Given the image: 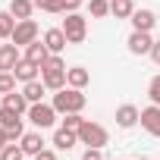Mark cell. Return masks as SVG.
<instances>
[{"label": "cell", "mask_w": 160, "mask_h": 160, "mask_svg": "<svg viewBox=\"0 0 160 160\" xmlns=\"http://www.w3.org/2000/svg\"><path fill=\"white\" fill-rule=\"evenodd\" d=\"M53 110L60 113V116H66V113H82L85 110V104H88V98L82 94V88H60V91H53Z\"/></svg>", "instance_id": "6da1fadb"}, {"label": "cell", "mask_w": 160, "mask_h": 160, "mask_svg": "<svg viewBox=\"0 0 160 160\" xmlns=\"http://www.w3.org/2000/svg\"><path fill=\"white\" fill-rule=\"evenodd\" d=\"M41 82L47 85V91L66 88V63H63L60 53H50V57L41 63Z\"/></svg>", "instance_id": "7a4b0ae2"}, {"label": "cell", "mask_w": 160, "mask_h": 160, "mask_svg": "<svg viewBox=\"0 0 160 160\" xmlns=\"http://www.w3.org/2000/svg\"><path fill=\"white\" fill-rule=\"evenodd\" d=\"M63 32H66V41L69 44H82L85 38H88V19L82 16V13H66V19H63V25H60Z\"/></svg>", "instance_id": "3957f363"}, {"label": "cell", "mask_w": 160, "mask_h": 160, "mask_svg": "<svg viewBox=\"0 0 160 160\" xmlns=\"http://www.w3.org/2000/svg\"><path fill=\"white\" fill-rule=\"evenodd\" d=\"M78 144H85V148H104V144H110V132L101 122L85 119V126L78 129Z\"/></svg>", "instance_id": "277c9868"}, {"label": "cell", "mask_w": 160, "mask_h": 160, "mask_svg": "<svg viewBox=\"0 0 160 160\" xmlns=\"http://www.w3.org/2000/svg\"><path fill=\"white\" fill-rule=\"evenodd\" d=\"M25 116H28V122H32L35 129H50V126L57 122V116H60V113L53 110V104L38 101V104H32V107H28V113H25Z\"/></svg>", "instance_id": "5b68a950"}, {"label": "cell", "mask_w": 160, "mask_h": 160, "mask_svg": "<svg viewBox=\"0 0 160 160\" xmlns=\"http://www.w3.org/2000/svg\"><path fill=\"white\" fill-rule=\"evenodd\" d=\"M38 35H41V28H38L35 19H19L16 28H13V35H10V41L16 47H28L32 41H38Z\"/></svg>", "instance_id": "8992f818"}, {"label": "cell", "mask_w": 160, "mask_h": 160, "mask_svg": "<svg viewBox=\"0 0 160 160\" xmlns=\"http://www.w3.org/2000/svg\"><path fill=\"white\" fill-rule=\"evenodd\" d=\"M0 126L7 129L10 141H19V138L25 135V126H22V113H16V110H10V107H0Z\"/></svg>", "instance_id": "52a82bcc"}, {"label": "cell", "mask_w": 160, "mask_h": 160, "mask_svg": "<svg viewBox=\"0 0 160 160\" xmlns=\"http://www.w3.org/2000/svg\"><path fill=\"white\" fill-rule=\"evenodd\" d=\"M126 47H129V53H135V57H144V53H151V47H154V38H151V32H135V28H132V35H129Z\"/></svg>", "instance_id": "ba28073f"}, {"label": "cell", "mask_w": 160, "mask_h": 160, "mask_svg": "<svg viewBox=\"0 0 160 160\" xmlns=\"http://www.w3.org/2000/svg\"><path fill=\"white\" fill-rule=\"evenodd\" d=\"M13 75H16V82H22V85H25V82H35V78H41V66L22 57V60L16 63V69H13Z\"/></svg>", "instance_id": "9c48e42d"}, {"label": "cell", "mask_w": 160, "mask_h": 160, "mask_svg": "<svg viewBox=\"0 0 160 160\" xmlns=\"http://www.w3.org/2000/svg\"><path fill=\"white\" fill-rule=\"evenodd\" d=\"M138 119H141V110H138L135 104L116 107V126H119V129H132V126H138Z\"/></svg>", "instance_id": "30bf717a"}, {"label": "cell", "mask_w": 160, "mask_h": 160, "mask_svg": "<svg viewBox=\"0 0 160 160\" xmlns=\"http://www.w3.org/2000/svg\"><path fill=\"white\" fill-rule=\"evenodd\" d=\"M19 60H22V53H19V47L13 41L10 44H0V72H13Z\"/></svg>", "instance_id": "8fae6325"}, {"label": "cell", "mask_w": 160, "mask_h": 160, "mask_svg": "<svg viewBox=\"0 0 160 160\" xmlns=\"http://www.w3.org/2000/svg\"><path fill=\"white\" fill-rule=\"evenodd\" d=\"M138 122H141V129H144V132H151V135L157 138V132H160V107H157V104L144 107V110H141V119H138Z\"/></svg>", "instance_id": "7c38bea8"}, {"label": "cell", "mask_w": 160, "mask_h": 160, "mask_svg": "<svg viewBox=\"0 0 160 160\" xmlns=\"http://www.w3.org/2000/svg\"><path fill=\"white\" fill-rule=\"evenodd\" d=\"M19 144H22L25 157H35V154H41V151H44V138H41V129H35V132H25V135L19 138Z\"/></svg>", "instance_id": "4fadbf2b"}, {"label": "cell", "mask_w": 160, "mask_h": 160, "mask_svg": "<svg viewBox=\"0 0 160 160\" xmlns=\"http://www.w3.org/2000/svg\"><path fill=\"white\" fill-rule=\"evenodd\" d=\"M129 22H132L135 32H151V28L157 25V16H154V10H135Z\"/></svg>", "instance_id": "5bb4252c"}, {"label": "cell", "mask_w": 160, "mask_h": 160, "mask_svg": "<svg viewBox=\"0 0 160 160\" xmlns=\"http://www.w3.org/2000/svg\"><path fill=\"white\" fill-rule=\"evenodd\" d=\"M44 44H47L50 53H63L69 41H66V32H63V28H47V32H44Z\"/></svg>", "instance_id": "9a60e30c"}, {"label": "cell", "mask_w": 160, "mask_h": 160, "mask_svg": "<svg viewBox=\"0 0 160 160\" xmlns=\"http://www.w3.org/2000/svg\"><path fill=\"white\" fill-rule=\"evenodd\" d=\"M88 82H91V72L85 66H69L66 69V85L69 88H85Z\"/></svg>", "instance_id": "2e32d148"}, {"label": "cell", "mask_w": 160, "mask_h": 160, "mask_svg": "<svg viewBox=\"0 0 160 160\" xmlns=\"http://www.w3.org/2000/svg\"><path fill=\"white\" fill-rule=\"evenodd\" d=\"M22 50H25L22 57H25V60H32V63H38V66H41V63H44V60L50 57V50H47V44H44V38H38V41H32V44H28V47H22Z\"/></svg>", "instance_id": "e0dca14e"}, {"label": "cell", "mask_w": 160, "mask_h": 160, "mask_svg": "<svg viewBox=\"0 0 160 160\" xmlns=\"http://www.w3.org/2000/svg\"><path fill=\"white\" fill-rule=\"evenodd\" d=\"M75 144H78V132H69V129H63V126L53 132V148H57V151H72Z\"/></svg>", "instance_id": "ac0fdd59"}, {"label": "cell", "mask_w": 160, "mask_h": 160, "mask_svg": "<svg viewBox=\"0 0 160 160\" xmlns=\"http://www.w3.org/2000/svg\"><path fill=\"white\" fill-rule=\"evenodd\" d=\"M3 107H10V110H16V113H28V98L22 94V91H10V94H3Z\"/></svg>", "instance_id": "d6986e66"}, {"label": "cell", "mask_w": 160, "mask_h": 160, "mask_svg": "<svg viewBox=\"0 0 160 160\" xmlns=\"http://www.w3.org/2000/svg\"><path fill=\"white\" fill-rule=\"evenodd\" d=\"M16 19H32V13L38 10L35 7V0H10V7H7Z\"/></svg>", "instance_id": "ffe728a7"}, {"label": "cell", "mask_w": 160, "mask_h": 160, "mask_svg": "<svg viewBox=\"0 0 160 160\" xmlns=\"http://www.w3.org/2000/svg\"><path fill=\"white\" fill-rule=\"evenodd\" d=\"M44 91H47V85L41 82V78H35V82H25V85H22V94L28 98V104H38V101L44 98Z\"/></svg>", "instance_id": "44dd1931"}, {"label": "cell", "mask_w": 160, "mask_h": 160, "mask_svg": "<svg viewBox=\"0 0 160 160\" xmlns=\"http://www.w3.org/2000/svg\"><path fill=\"white\" fill-rule=\"evenodd\" d=\"M132 13H135V3H132V0H110V16H116V19H132Z\"/></svg>", "instance_id": "7402d4cb"}, {"label": "cell", "mask_w": 160, "mask_h": 160, "mask_svg": "<svg viewBox=\"0 0 160 160\" xmlns=\"http://www.w3.org/2000/svg\"><path fill=\"white\" fill-rule=\"evenodd\" d=\"M16 22H19V19H16L10 10H3V13H0V41H10V35H13Z\"/></svg>", "instance_id": "603a6c76"}, {"label": "cell", "mask_w": 160, "mask_h": 160, "mask_svg": "<svg viewBox=\"0 0 160 160\" xmlns=\"http://www.w3.org/2000/svg\"><path fill=\"white\" fill-rule=\"evenodd\" d=\"M88 13H91V19H107L110 16V0H88Z\"/></svg>", "instance_id": "cb8c5ba5"}, {"label": "cell", "mask_w": 160, "mask_h": 160, "mask_svg": "<svg viewBox=\"0 0 160 160\" xmlns=\"http://www.w3.org/2000/svg\"><path fill=\"white\" fill-rule=\"evenodd\" d=\"M0 160H25V151H22V144H7L3 151H0Z\"/></svg>", "instance_id": "d4e9b609"}, {"label": "cell", "mask_w": 160, "mask_h": 160, "mask_svg": "<svg viewBox=\"0 0 160 160\" xmlns=\"http://www.w3.org/2000/svg\"><path fill=\"white\" fill-rule=\"evenodd\" d=\"M35 7H38V10H44V13L63 16V0H35Z\"/></svg>", "instance_id": "484cf974"}, {"label": "cell", "mask_w": 160, "mask_h": 160, "mask_svg": "<svg viewBox=\"0 0 160 160\" xmlns=\"http://www.w3.org/2000/svg\"><path fill=\"white\" fill-rule=\"evenodd\" d=\"M82 126H85V116L82 113H66L63 116V129H69V132H78Z\"/></svg>", "instance_id": "4316f807"}, {"label": "cell", "mask_w": 160, "mask_h": 160, "mask_svg": "<svg viewBox=\"0 0 160 160\" xmlns=\"http://www.w3.org/2000/svg\"><path fill=\"white\" fill-rule=\"evenodd\" d=\"M16 91V75L13 72H0V94H10Z\"/></svg>", "instance_id": "83f0119b"}, {"label": "cell", "mask_w": 160, "mask_h": 160, "mask_svg": "<svg viewBox=\"0 0 160 160\" xmlns=\"http://www.w3.org/2000/svg\"><path fill=\"white\" fill-rule=\"evenodd\" d=\"M148 98H151V104H157V107H160V75H154V78H151V85H148Z\"/></svg>", "instance_id": "f1b7e54d"}, {"label": "cell", "mask_w": 160, "mask_h": 160, "mask_svg": "<svg viewBox=\"0 0 160 160\" xmlns=\"http://www.w3.org/2000/svg\"><path fill=\"white\" fill-rule=\"evenodd\" d=\"M82 160H104V148H85Z\"/></svg>", "instance_id": "f546056e"}, {"label": "cell", "mask_w": 160, "mask_h": 160, "mask_svg": "<svg viewBox=\"0 0 160 160\" xmlns=\"http://www.w3.org/2000/svg\"><path fill=\"white\" fill-rule=\"evenodd\" d=\"M82 3H85V0H63V16H66V13H75V10H82Z\"/></svg>", "instance_id": "4dcf8cb0"}, {"label": "cell", "mask_w": 160, "mask_h": 160, "mask_svg": "<svg viewBox=\"0 0 160 160\" xmlns=\"http://www.w3.org/2000/svg\"><path fill=\"white\" fill-rule=\"evenodd\" d=\"M32 160H57V151H50V148H44L41 154H35Z\"/></svg>", "instance_id": "1f68e13d"}, {"label": "cell", "mask_w": 160, "mask_h": 160, "mask_svg": "<svg viewBox=\"0 0 160 160\" xmlns=\"http://www.w3.org/2000/svg\"><path fill=\"white\" fill-rule=\"evenodd\" d=\"M151 60L160 66V41H154V47H151Z\"/></svg>", "instance_id": "d6a6232c"}, {"label": "cell", "mask_w": 160, "mask_h": 160, "mask_svg": "<svg viewBox=\"0 0 160 160\" xmlns=\"http://www.w3.org/2000/svg\"><path fill=\"white\" fill-rule=\"evenodd\" d=\"M7 144H10V135H7V129H3V126H0V151H3Z\"/></svg>", "instance_id": "836d02e7"}, {"label": "cell", "mask_w": 160, "mask_h": 160, "mask_svg": "<svg viewBox=\"0 0 160 160\" xmlns=\"http://www.w3.org/2000/svg\"><path fill=\"white\" fill-rule=\"evenodd\" d=\"M0 107H3V94H0Z\"/></svg>", "instance_id": "e575fe53"}, {"label": "cell", "mask_w": 160, "mask_h": 160, "mask_svg": "<svg viewBox=\"0 0 160 160\" xmlns=\"http://www.w3.org/2000/svg\"><path fill=\"white\" fill-rule=\"evenodd\" d=\"M157 138H160V132H157Z\"/></svg>", "instance_id": "d590c367"}]
</instances>
